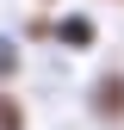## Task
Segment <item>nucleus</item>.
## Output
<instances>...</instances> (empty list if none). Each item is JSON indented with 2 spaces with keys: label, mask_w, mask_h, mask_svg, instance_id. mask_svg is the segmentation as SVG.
Instances as JSON below:
<instances>
[{
  "label": "nucleus",
  "mask_w": 124,
  "mask_h": 130,
  "mask_svg": "<svg viewBox=\"0 0 124 130\" xmlns=\"http://www.w3.org/2000/svg\"><path fill=\"white\" fill-rule=\"evenodd\" d=\"M0 130H25V99L12 87H0Z\"/></svg>",
  "instance_id": "7ed1b4c3"
},
{
  "label": "nucleus",
  "mask_w": 124,
  "mask_h": 130,
  "mask_svg": "<svg viewBox=\"0 0 124 130\" xmlns=\"http://www.w3.org/2000/svg\"><path fill=\"white\" fill-rule=\"evenodd\" d=\"M87 111H93L99 124H112V130L124 124V68H105V74L87 87Z\"/></svg>",
  "instance_id": "f257e3e1"
},
{
  "label": "nucleus",
  "mask_w": 124,
  "mask_h": 130,
  "mask_svg": "<svg viewBox=\"0 0 124 130\" xmlns=\"http://www.w3.org/2000/svg\"><path fill=\"white\" fill-rule=\"evenodd\" d=\"M6 80H19V37L0 31V87H6Z\"/></svg>",
  "instance_id": "20e7f679"
},
{
  "label": "nucleus",
  "mask_w": 124,
  "mask_h": 130,
  "mask_svg": "<svg viewBox=\"0 0 124 130\" xmlns=\"http://www.w3.org/2000/svg\"><path fill=\"white\" fill-rule=\"evenodd\" d=\"M56 43H62V50H93V43H99L93 12H62V19H56Z\"/></svg>",
  "instance_id": "f03ea898"
},
{
  "label": "nucleus",
  "mask_w": 124,
  "mask_h": 130,
  "mask_svg": "<svg viewBox=\"0 0 124 130\" xmlns=\"http://www.w3.org/2000/svg\"><path fill=\"white\" fill-rule=\"evenodd\" d=\"M25 37H31V43H43V37H56V19H43V12H31V19H25Z\"/></svg>",
  "instance_id": "39448f33"
},
{
  "label": "nucleus",
  "mask_w": 124,
  "mask_h": 130,
  "mask_svg": "<svg viewBox=\"0 0 124 130\" xmlns=\"http://www.w3.org/2000/svg\"><path fill=\"white\" fill-rule=\"evenodd\" d=\"M43 6H50V0H43Z\"/></svg>",
  "instance_id": "423d86ee"
}]
</instances>
